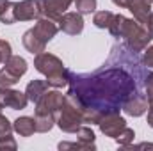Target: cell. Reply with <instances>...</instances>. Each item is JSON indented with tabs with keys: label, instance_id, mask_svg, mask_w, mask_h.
<instances>
[{
	"label": "cell",
	"instance_id": "30",
	"mask_svg": "<svg viewBox=\"0 0 153 151\" xmlns=\"http://www.w3.org/2000/svg\"><path fill=\"white\" fill-rule=\"evenodd\" d=\"M143 25L146 27V30H148V32H150V34L153 36V13H150V16H148V20H146V21H144Z\"/></svg>",
	"mask_w": 153,
	"mask_h": 151
},
{
	"label": "cell",
	"instance_id": "4",
	"mask_svg": "<svg viewBox=\"0 0 153 151\" xmlns=\"http://www.w3.org/2000/svg\"><path fill=\"white\" fill-rule=\"evenodd\" d=\"M84 123V107L78 101V98L73 94H66L64 105L61 110L55 114V124L66 132V133H75Z\"/></svg>",
	"mask_w": 153,
	"mask_h": 151
},
{
	"label": "cell",
	"instance_id": "6",
	"mask_svg": "<svg viewBox=\"0 0 153 151\" xmlns=\"http://www.w3.org/2000/svg\"><path fill=\"white\" fill-rule=\"evenodd\" d=\"M66 96L59 93L57 89L46 91L38 101H36V114H45V115H55L64 105Z\"/></svg>",
	"mask_w": 153,
	"mask_h": 151
},
{
	"label": "cell",
	"instance_id": "14",
	"mask_svg": "<svg viewBox=\"0 0 153 151\" xmlns=\"http://www.w3.org/2000/svg\"><path fill=\"white\" fill-rule=\"evenodd\" d=\"M126 9L134 14V20H137L139 23H144L152 13V2L150 0H130Z\"/></svg>",
	"mask_w": 153,
	"mask_h": 151
},
{
	"label": "cell",
	"instance_id": "8",
	"mask_svg": "<svg viewBox=\"0 0 153 151\" xmlns=\"http://www.w3.org/2000/svg\"><path fill=\"white\" fill-rule=\"evenodd\" d=\"M29 103V98L22 91H14L11 87H2L0 85V105L13 109V110H22Z\"/></svg>",
	"mask_w": 153,
	"mask_h": 151
},
{
	"label": "cell",
	"instance_id": "29",
	"mask_svg": "<svg viewBox=\"0 0 153 151\" xmlns=\"http://www.w3.org/2000/svg\"><path fill=\"white\" fill-rule=\"evenodd\" d=\"M143 62H144L146 68H152L153 70V44L152 46H148V50L144 52V59H143Z\"/></svg>",
	"mask_w": 153,
	"mask_h": 151
},
{
	"label": "cell",
	"instance_id": "2",
	"mask_svg": "<svg viewBox=\"0 0 153 151\" xmlns=\"http://www.w3.org/2000/svg\"><path fill=\"white\" fill-rule=\"evenodd\" d=\"M109 30L114 38H123L126 46L132 52H143L146 50L148 43L153 39V36L146 30V27L143 23H139L137 20H130L123 14H114Z\"/></svg>",
	"mask_w": 153,
	"mask_h": 151
},
{
	"label": "cell",
	"instance_id": "10",
	"mask_svg": "<svg viewBox=\"0 0 153 151\" xmlns=\"http://www.w3.org/2000/svg\"><path fill=\"white\" fill-rule=\"evenodd\" d=\"M73 2H75V0H39L41 16L59 21V18L68 11V7H70Z\"/></svg>",
	"mask_w": 153,
	"mask_h": 151
},
{
	"label": "cell",
	"instance_id": "18",
	"mask_svg": "<svg viewBox=\"0 0 153 151\" xmlns=\"http://www.w3.org/2000/svg\"><path fill=\"white\" fill-rule=\"evenodd\" d=\"M0 21L4 25H13L14 20V2L11 0H0Z\"/></svg>",
	"mask_w": 153,
	"mask_h": 151
},
{
	"label": "cell",
	"instance_id": "16",
	"mask_svg": "<svg viewBox=\"0 0 153 151\" xmlns=\"http://www.w3.org/2000/svg\"><path fill=\"white\" fill-rule=\"evenodd\" d=\"M13 128H14V132H16L20 137H30V135L36 132L34 117H29V115H22V117H18V119L13 123Z\"/></svg>",
	"mask_w": 153,
	"mask_h": 151
},
{
	"label": "cell",
	"instance_id": "13",
	"mask_svg": "<svg viewBox=\"0 0 153 151\" xmlns=\"http://www.w3.org/2000/svg\"><path fill=\"white\" fill-rule=\"evenodd\" d=\"M32 30H34L45 43H48V41H52V39L55 38V34L59 32V23H57L55 20H50V18L41 16V18H38V21H36V25L32 27Z\"/></svg>",
	"mask_w": 153,
	"mask_h": 151
},
{
	"label": "cell",
	"instance_id": "23",
	"mask_svg": "<svg viewBox=\"0 0 153 151\" xmlns=\"http://www.w3.org/2000/svg\"><path fill=\"white\" fill-rule=\"evenodd\" d=\"M134 139H135V132H134L132 128H128V126H126V128H125L117 137H116L114 141L119 144V146H130V144L134 142Z\"/></svg>",
	"mask_w": 153,
	"mask_h": 151
},
{
	"label": "cell",
	"instance_id": "3",
	"mask_svg": "<svg viewBox=\"0 0 153 151\" xmlns=\"http://www.w3.org/2000/svg\"><path fill=\"white\" fill-rule=\"evenodd\" d=\"M34 68L46 76V84L53 89H62L70 84V71L64 68L62 61L52 53H38L34 57Z\"/></svg>",
	"mask_w": 153,
	"mask_h": 151
},
{
	"label": "cell",
	"instance_id": "26",
	"mask_svg": "<svg viewBox=\"0 0 153 151\" xmlns=\"http://www.w3.org/2000/svg\"><path fill=\"white\" fill-rule=\"evenodd\" d=\"M11 43L5 41V39H0V64H5L9 61V57L13 55L11 53Z\"/></svg>",
	"mask_w": 153,
	"mask_h": 151
},
{
	"label": "cell",
	"instance_id": "17",
	"mask_svg": "<svg viewBox=\"0 0 153 151\" xmlns=\"http://www.w3.org/2000/svg\"><path fill=\"white\" fill-rule=\"evenodd\" d=\"M48 84H46V80H32V82H29V85H27V89H25V94H27V98H29V101H32V103H36L39 98L48 91Z\"/></svg>",
	"mask_w": 153,
	"mask_h": 151
},
{
	"label": "cell",
	"instance_id": "15",
	"mask_svg": "<svg viewBox=\"0 0 153 151\" xmlns=\"http://www.w3.org/2000/svg\"><path fill=\"white\" fill-rule=\"evenodd\" d=\"M22 43H23L25 50H27V52H30L32 55H38V53H41V52H45V48H46V43L39 38L32 29H29V30L23 34Z\"/></svg>",
	"mask_w": 153,
	"mask_h": 151
},
{
	"label": "cell",
	"instance_id": "27",
	"mask_svg": "<svg viewBox=\"0 0 153 151\" xmlns=\"http://www.w3.org/2000/svg\"><path fill=\"white\" fill-rule=\"evenodd\" d=\"M16 148H18V144H16V141H14L13 137H9V139H2V141H0V151H7V150L14 151Z\"/></svg>",
	"mask_w": 153,
	"mask_h": 151
},
{
	"label": "cell",
	"instance_id": "11",
	"mask_svg": "<svg viewBox=\"0 0 153 151\" xmlns=\"http://www.w3.org/2000/svg\"><path fill=\"white\" fill-rule=\"evenodd\" d=\"M150 107V101H148V96L146 94H141V93H134L128 96V100L125 101L123 105V112L126 115H132V117H141L143 114L148 110Z\"/></svg>",
	"mask_w": 153,
	"mask_h": 151
},
{
	"label": "cell",
	"instance_id": "19",
	"mask_svg": "<svg viewBox=\"0 0 153 151\" xmlns=\"http://www.w3.org/2000/svg\"><path fill=\"white\" fill-rule=\"evenodd\" d=\"M34 123H36V132L39 133H46L53 128L55 124V115H45V114H36L34 115Z\"/></svg>",
	"mask_w": 153,
	"mask_h": 151
},
{
	"label": "cell",
	"instance_id": "12",
	"mask_svg": "<svg viewBox=\"0 0 153 151\" xmlns=\"http://www.w3.org/2000/svg\"><path fill=\"white\" fill-rule=\"evenodd\" d=\"M57 23H59V30L70 36H78L84 30V20L80 13H64Z\"/></svg>",
	"mask_w": 153,
	"mask_h": 151
},
{
	"label": "cell",
	"instance_id": "22",
	"mask_svg": "<svg viewBox=\"0 0 153 151\" xmlns=\"http://www.w3.org/2000/svg\"><path fill=\"white\" fill-rule=\"evenodd\" d=\"M75 7L80 14H91L96 9V0H75Z\"/></svg>",
	"mask_w": 153,
	"mask_h": 151
},
{
	"label": "cell",
	"instance_id": "20",
	"mask_svg": "<svg viewBox=\"0 0 153 151\" xmlns=\"http://www.w3.org/2000/svg\"><path fill=\"white\" fill-rule=\"evenodd\" d=\"M112 18H114V14H112L111 11H98V13H94V16H93V23H94V27H98V29H109Z\"/></svg>",
	"mask_w": 153,
	"mask_h": 151
},
{
	"label": "cell",
	"instance_id": "34",
	"mask_svg": "<svg viewBox=\"0 0 153 151\" xmlns=\"http://www.w3.org/2000/svg\"><path fill=\"white\" fill-rule=\"evenodd\" d=\"M150 2H152V4H153V0H150Z\"/></svg>",
	"mask_w": 153,
	"mask_h": 151
},
{
	"label": "cell",
	"instance_id": "5",
	"mask_svg": "<svg viewBox=\"0 0 153 151\" xmlns=\"http://www.w3.org/2000/svg\"><path fill=\"white\" fill-rule=\"evenodd\" d=\"M27 61L20 55H11L9 61L0 70V85L2 87H13L20 82V78L27 73Z\"/></svg>",
	"mask_w": 153,
	"mask_h": 151
},
{
	"label": "cell",
	"instance_id": "24",
	"mask_svg": "<svg viewBox=\"0 0 153 151\" xmlns=\"http://www.w3.org/2000/svg\"><path fill=\"white\" fill-rule=\"evenodd\" d=\"M13 132H14L13 124L9 123V119L5 115H2V112H0V141L13 137Z\"/></svg>",
	"mask_w": 153,
	"mask_h": 151
},
{
	"label": "cell",
	"instance_id": "31",
	"mask_svg": "<svg viewBox=\"0 0 153 151\" xmlns=\"http://www.w3.org/2000/svg\"><path fill=\"white\" fill-rule=\"evenodd\" d=\"M148 124L153 128V103H150L148 107Z\"/></svg>",
	"mask_w": 153,
	"mask_h": 151
},
{
	"label": "cell",
	"instance_id": "32",
	"mask_svg": "<svg viewBox=\"0 0 153 151\" xmlns=\"http://www.w3.org/2000/svg\"><path fill=\"white\" fill-rule=\"evenodd\" d=\"M128 2H130V0H112V4L117 5V7H126V5H128Z\"/></svg>",
	"mask_w": 153,
	"mask_h": 151
},
{
	"label": "cell",
	"instance_id": "28",
	"mask_svg": "<svg viewBox=\"0 0 153 151\" xmlns=\"http://www.w3.org/2000/svg\"><path fill=\"white\" fill-rule=\"evenodd\" d=\"M146 96H148V101L153 103V73L146 76Z\"/></svg>",
	"mask_w": 153,
	"mask_h": 151
},
{
	"label": "cell",
	"instance_id": "7",
	"mask_svg": "<svg viewBox=\"0 0 153 151\" xmlns=\"http://www.w3.org/2000/svg\"><path fill=\"white\" fill-rule=\"evenodd\" d=\"M98 126H100V132H102L105 137L116 139V137L126 128V121H125V117L119 115V112H109L100 119Z\"/></svg>",
	"mask_w": 153,
	"mask_h": 151
},
{
	"label": "cell",
	"instance_id": "1",
	"mask_svg": "<svg viewBox=\"0 0 153 151\" xmlns=\"http://www.w3.org/2000/svg\"><path fill=\"white\" fill-rule=\"evenodd\" d=\"M70 91L84 107V123L98 124L109 112H119L130 94L135 93V82L126 71L109 68L93 75L70 73Z\"/></svg>",
	"mask_w": 153,
	"mask_h": 151
},
{
	"label": "cell",
	"instance_id": "25",
	"mask_svg": "<svg viewBox=\"0 0 153 151\" xmlns=\"http://www.w3.org/2000/svg\"><path fill=\"white\" fill-rule=\"evenodd\" d=\"M96 148V146H89V144H84V142H80V141H76V142H61L59 144V150H84V151H93Z\"/></svg>",
	"mask_w": 153,
	"mask_h": 151
},
{
	"label": "cell",
	"instance_id": "21",
	"mask_svg": "<svg viewBox=\"0 0 153 151\" xmlns=\"http://www.w3.org/2000/svg\"><path fill=\"white\" fill-rule=\"evenodd\" d=\"M75 133H76V139H78L80 142L89 144V146H94V139H96V137H94V132H93L91 128H87V126H80Z\"/></svg>",
	"mask_w": 153,
	"mask_h": 151
},
{
	"label": "cell",
	"instance_id": "33",
	"mask_svg": "<svg viewBox=\"0 0 153 151\" xmlns=\"http://www.w3.org/2000/svg\"><path fill=\"white\" fill-rule=\"evenodd\" d=\"M2 109H4V107H2V105H0V112H2Z\"/></svg>",
	"mask_w": 153,
	"mask_h": 151
},
{
	"label": "cell",
	"instance_id": "9",
	"mask_svg": "<svg viewBox=\"0 0 153 151\" xmlns=\"http://www.w3.org/2000/svg\"><path fill=\"white\" fill-rule=\"evenodd\" d=\"M41 18L39 0H22L14 2V20L16 21H32Z\"/></svg>",
	"mask_w": 153,
	"mask_h": 151
}]
</instances>
